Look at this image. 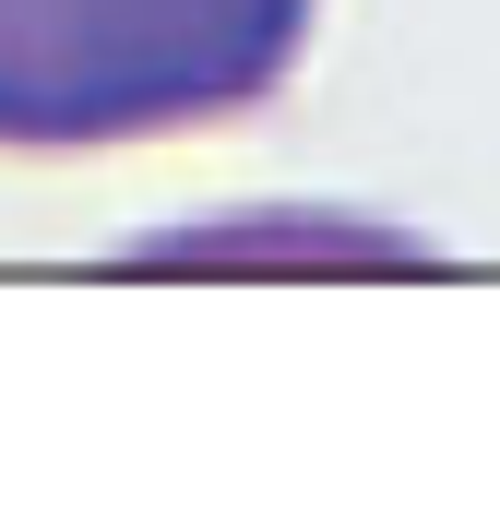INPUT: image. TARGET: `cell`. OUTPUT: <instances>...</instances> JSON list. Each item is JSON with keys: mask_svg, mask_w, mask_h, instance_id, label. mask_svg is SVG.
<instances>
[{"mask_svg": "<svg viewBox=\"0 0 500 512\" xmlns=\"http://www.w3.org/2000/svg\"><path fill=\"white\" fill-rule=\"evenodd\" d=\"M322 0H0V155L84 167L227 131L310 60Z\"/></svg>", "mask_w": 500, "mask_h": 512, "instance_id": "obj_1", "label": "cell"}]
</instances>
